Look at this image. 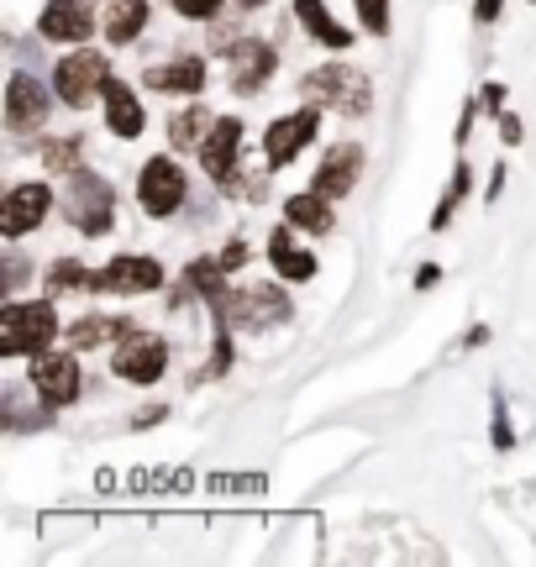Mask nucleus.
I'll list each match as a JSON object with an SVG mask.
<instances>
[{"instance_id": "obj_26", "label": "nucleus", "mask_w": 536, "mask_h": 567, "mask_svg": "<svg viewBox=\"0 0 536 567\" xmlns=\"http://www.w3.org/2000/svg\"><path fill=\"white\" fill-rule=\"evenodd\" d=\"M84 158V137H48L42 142V163L53 168V174H74Z\"/></svg>"}, {"instance_id": "obj_21", "label": "nucleus", "mask_w": 536, "mask_h": 567, "mask_svg": "<svg viewBox=\"0 0 536 567\" xmlns=\"http://www.w3.org/2000/svg\"><path fill=\"white\" fill-rule=\"evenodd\" d=\"M285 221L289 226H300V231H310V237H327L331 231V200L327 195H289L285 200Z\"/></svg>"}, {"instance_id": "obj_9", "label": "nucleus", "mask_w": 536, "mask_h": 567, "mask_svg": "<svg viewBox=\"0 0 536 567\" xmlns=\"http://www.w3.org/2000/svg\"><path fill=\"white\" fill-rule=\"evenodd\" d=\"M32 389L42 405H74L80 400V363L69 352H38L32 358Z\"/></svg>"}, {"instance_id": "obj_18", "label": "nucleus", "mask_w": 536, "mask_h": 567, "mask_svg": "<svg viewBox=\"0 0 536 567\" xmlns=\"http://www.w3.org/2000/svg\"><path fill=\"white\" fill-rule=\"evenodd\" d=\"M105 126H111V132H116V137H143V105H137V95H132V90H126L122 80H111L105 84Z\"/></svg>"}, {"instance_id": "obj_29", "label": "nucleus", "mask_w": 536, "mask_h": 567, "mask_svg": "<svg viewBox=\"0 0 536 567\" xmlns=\"http://www.w3.org/2000/svg\"><path fill=\"white\" fill-rule=\"evenodd\" d=\"M358 17H363L373 38H384L390 32V0H358Z\"/></svg>"}, {"instance_id": "obj_4", "label": "nucleus", "mask_w": 536, "mask_h": 567, "mask_svg": "<svg viewBox=\"0 0 536 567\" xmlns=\"http://www.w3.org/2000/svg\"><path fill=\"white\" fill-rule=\"evenodd\" d=\"M216 321L221 326H285L289 321V295L274 284H243L216 300Z\"/></svg>"}, {"instance_id": "obj_3", "label": "nucleus", "mask_w": 536, "mask_h": 567, "mask_svg": "<svg viewBox=\"0 0 536 567\" xmlns=\"http://www.w3.org/2000/svg\"><path fill=\"white\" fill-rule=\"evenodd\" d=\"M63 210H69V221L80 226L84 237H105V231H111V216H116V189H111L101 174L74 168V174H69V195H63Z\"/></svg>"}, {"instance_id": "obj_19", "label": "nucleus", "mask_w": 536, "mask_h": 567, "mask_svg": "<svg viewBox=\"0 0 536 567\" xmlns=\"http://www.w3.org/2000/svg\"><path fill=\"white\" fill-rule=\"evenodd\" d=\"M206 84V63L200 59H174L147 69V90H164V95H195Z\"/></svg>"}, {"instance_id": "obj_40", "label": "nucleus", "mask_w": 536, "mask_h": 567, "mask_svg": "<svg viewBox=\"0 0 536 567\" xmlns=\"http://www.w3.org/2000/svg\"><path fill=\"white\" fill-rule=\"evenodd\" d=\"M243 6H248V11H252V6H268V0H243Z\"/></svg>"}, {"instance_id": "obj_34", "label": "nucleus", "mask_w": 536, "mask_h": 567, "mask_svg": "<svg viewBox=\"0 0 536 567\" xmlns=\"http://www.w3.org/2000/svg\"><path fill=\"white\" fill-rule=\"evenodd\" d=\"M221 264H227V268H243V264H248V247H243V243H231L227 252H221Z\"/></svg>"}, {"instance_id": "obj_6", "label": "nucleus", "mask_w": 536, "mask_h": 567, "mask_svg": "<svg viewBox=\"0 0 536 567\" xmlns=\"http://www.w3.org/2000/svg\"><path fill=\"white\" fill-rule=\"evenodd\" d=\"M116 379H126V384H158L168 368V342L158 337V331H126L122 342H116Z\"/></svg>"}, {"instance_id": "obj_38", "label": "nucleus", "mask_w": 536, "mask_h": 567, "mask_svg": "<svg viewBox=\"0 0 536 567\" xmlns=\"http://www.w3.org/2000/svg\"><path fill=\"white\" fill-rule=\"evenodd\" d=\"M484 105H489V111H499V105H505V90H499V84H489V90H484Z\"/></svg>"}, {"instance_id": "obj_10", "label": "nucleus", "mask_w": 536, "mask_h": 567, "mask_svg": "<svg viewBox=\"0 0 536 567\" xmlns=\"http://www.w3.org/2000/svg\"><path fill=\"white\" fill-rule=\"evenodd\" d=\"M316 126H321V116H316V105H300L295 116H279V122L264 132V153H268V168H285V163H295V153L306 147L310 137H316Z\"/></svg>"}, {"instance_id": "obj_30", "label": "nucleus", "mask_w": 536, "mask_h": 567, "mask_svg": "<svg viewBox=\"0 0 536 567\" xmlns=\"http://www.w3.org/2000/svg\"><path fill=\"white\" fill-rule=\"evenodd\" d=\"M174 11L189 21H210L216 11H221V0H174Z\"/></svg>"}, {"instance_id": "obj_20", "label": "nucleus", "mask_w": 536, "mask_h": 567, "mask_svg": "<svg viewBox=\"0 0 536 567\" xmlns=\"http://www.w3.org/2000/svg\"><path fill=\"white\" fill-rule=\"evenodd\" d=\"M101 27H105V38L126 48V42L147 27V0H105V6H101Z\"/></svg>"}, {"instance_id": "obj_33", "label": "nucleus", "mask_w": 536, "mask_h": 567, "mask_svg": "<svg viewBox=\"0 0 536 567\" xmlns=\"http://www.w3.org/2000/svg\"><path fill=\"white\" fill-rule=\"evenodd\" d=\"M495 17H499V0H478V6H474V21H478V27H489Z\"/></svg>"}, {"instance_id": "obj_35", "label": "nucleus", "mask_w": 536, "mask_h": 567, "mask_svg": "<svg viewBox=\"0 0 536 567\" xmlns=\"http://www.w3.org/2000/svg\"><path fill=\"white\" fill-rule=\"evenodd\" d=\"M21 274H27V264H21V258H6V289H17Z\"/></svg>"}, {"instance_id": "obj_23", "label": "nucleus", "mask_w": 536, "mask_h": 567, "mask_svg": "<svg viewBox=\"0 0 536 567\" xmlns=\"http://www.w3.org/2000/svg\"><path fill=\"white\" fill-rule=\"evenodd\" d=\"M132 326L137 321H126V316H84V321L69 326V342L90 352V347H101V342H122Z\"/></svg>"}, {"instance_id": "obj_1", "label": "nucleus", "mask_w": 536, "mask_h": 567, "mask_svg": "<svg viewBox=\"0 0 536 567\" xmlns=\"http://www.w3.org/2000/svg\"><path fill=\"white\" fill-rule=\"evenodd\" d=\"M300 95L310 105H331L337 116H369L373 111V84L363 69H352V63H321V69H310L306 84H300Z\"/></svg>"}, {"instance_id": "obj_28", "label": "nucleus", "mask_w": 536, "mask_h": 567, "mask_svg": "<svg viewBox=\"0 0 536 567\" xmlns=\"http://www.w3.org/2000/svg\"><path fill=\"white\" fill-rule=\"evenodd\" d=\"M468 184H474V174H468V163H457V168H453V184H447V195H442V205H436V216H432L436 231H442V226L453 221L457 200H468Z\"/></svg>"}, {"instance_id": "obj_15", "label": "nucleus", "mask_w": 536, "mask_h": 567, "mask_svg": "<svg viewBox=\"0 0 536 567\" xmlns=\"http://www.w3.org/2000/svg\"><path fill=\"white\" fill-rule=\"evenodd\" d=\"M237 142H243V122L237 116H216L210 126V137L200 142V168H206L210 179H231V168H237Z\"/></svg>"}, {"instance_id": "obj_11", "label": "nucleus", "mask_w": 536, "mask_h": 567, "mask_svg": "<svg viewBox=\"0 0 536 567\" xmlns=\"http://www.w3.org/2000/svg\"><path fill=\"white\" fill-rule=\"evenodd\" d=\"M48 210H53V195H48V184H17L11 195H6V210H0V231L17 243L27 237L32 226L48 221Z\"/></svg>"}, {"instance_id": "obj_22", "label": "nucleus", "mask_w": 536, "mask_h": 567, "mask_svg": "<svg viewBox=\"0 0 536 567\" xmlns=\"http://www.w3.org/2000/svg\"><path fill=\"white\" fill-rule=\"evenodd\" d=\"M295 17L306 21V32L321 42V48H348V42H352V32L337 17H331L321 0H295Z\"/></svg>"}, {"instance_id": "obj_32", "label": "nucleus", "mask_w": 536, "mask_h": 567, "mask_svg": "<svg viewBox=\"0 0 536 567\" xmlns=\"http://www.w3.org/2000/svg\"><path fill=\"white\" fill-rule=\"evenodd\" d=\"M489 436H495L499 452H511V446H516V431H511V421H505V410L495 415V431H489Z\"/></svg>"}, {"instance_id": "obj_7", "label": "nucleus", "mask_w": 536, "mask_h": 567, "mask_svg": "<svg viewBox=\"0 0 536 567\" xmlns=\"http://www.w3.org/2000/svg\"><path fill=\"white\" fill-rule=\"evenodd\" d=\"M137 200L153 221H168L179 205L189 200V184H185V168L174 158H147L143 163V179H137Z\"/></svg>"}, {"instance_id": "obj_12", "label": "nucleus", "mask_w": 536, "mask_h": 567, "mask_svg": "<svg viewBox=\"0 0 536 567\" xmlns=\"http://www.w3.org/2000/svg\"><path fill=\"white\" fill-rule=\"evenodd\" d=\"M358 174H363V147H358V142H342V147H331L327 158H321L310 189H316V195H327V200H342V195H352Z\"/></svg>"}, {"instance_id": "obj_2", "label": "nucleus", "mask_w": 536, "mask_h": 567, "mask_svg": "<svg viewBox=\"0 0 536 567\" xmlns=\"http://www.w3.org/2000/svg\"><path fill=\"white\" fill-rule=\"evenodd\" d=\"M59 337V310L48 300H32V305H6L0 310V352L6 358H38L48 352V342Z\"/></svg>"}, {"instance_id": "obj_27", "label": "nucleus", "mask_w": 536, "mask_h": 567, "mask_svg": "<svg viewBox=\"0 0 536 567\" xmlns=\"http://www.w3.org/2000/svg\"><path fill=\"white\" fill-rule=\"evenodd\" d=\"M48 284H53V289H101V274L74 264V258H59V264L48 268Z\"/></svg>"}, {"instance_id": "obj_31", "label": "nucleus", "mask_w": 536, "mask_h": 567, "mask_svg": "<svg viewBox=\"0 0 536 567\" xmlns=\"http://www.w3.org/2000/svg\"><path fill=\"white\" fill-rule=\"evenodd\" d=\"M231 326H221V331H216V352H210V373H227L231 368V337H227Z\"/></svg>"}, {"instance_id": "obj_16", "label": "nucleus", "mask_w": 536, "mask_h": 567, "mask_svg": "<svg viewBox=\"0 0 536 567\" xmlns=\"http://www.w3.org/2000/svg\"><path fill=\"white\" fill-rule=\"evenodd\" d=\"M38 32L42 38H53V42H84L90 32H95V17L84 11L80 0H48Z\"/></svg>"}, {"instance_id": "obj_14", "label": "nucleus", "mask_w": 536, "mask_h": 567, "mask_svg": "<svg viewBox=\"0 0 536 567\" xmlns=\"http://www.w3.org/2000/svg\"><path fill=\"white\" fill-rule=\"evenodd\" d=\"M158 284H164V268L153 264V258H137V252L111 258L101 268V289H116V295H153Z\"/></svg>"}, {"instance_id": "obj_8", "label": "nucleus", "mask_w": 536, "mask_h": 567, "mask_svg": "<svg viewBox=\"0 0 536 567\" xmlns=\"http://www.w3.org/2000/svg\"><path fill=\"white\" fill-rule=\"evenodd\" d=\"M48 111H53V95L42 90V80H32V74H11V80H6V126H11L17 137L38 132V126L48 122Z\"/></svg>"}, {"instance_id": "obj_37", "label": "nucleus", "mask_w": 536, "mask_h": 567, "mask_svg": "<svg viewBox=\"0 0 536 567\" xmlns=\"http://www.w3.org/2000/svg\"><path fill=\"white\" fill-rule=\"evenodd\" d=\"M499 132H505V142H520V122H516V116H499Z\"/></svg>"}, {"instance_id": "obj_39", "label": "nucleus", "mask_w": 536, "mask_h": 567, "mask_svg": "<svg viewBox=\"0 0 536 567\" xmlns=\"http://www.w3.org/2000/svg\"><path fill=\"white\" fill-rule=\"evenodd\" d=\"M153 421H164V405H147L143 415H137V425H153Z\"/></svg>"}, {"instance_id": "obj_24", "label": "nucleus", "mask_w": 536, "mask_h": 567, "mask_svg": "<svg viewBox=\"0 0 536 567\" xmlns=\"http://www.w3.org/2000/svg\"><path fill=\"white\" fill-rule=\"evenodd\" d=\"M210 111L206 105H189V111H179L174 122H168V147H200V142L210 137Z\"/></svg>"}, {"instance_id": "obj_17", "label": "nucleus", "mask_w": 536, "mask_h": 567, "mask_svg": "<svg viewBox=\"0 0 536 567\" xmlns=\"http://www.w3.org/2000/svg\"><path fill=\"white\" fill-rule=\"evenodd\" d=\"M268 258H274V268H279V279H289V284L316 279V258L295 243V231H289V226H279V231L268 237Z\"/></svg>"}, {"instance_id": "obj_25", "label": "nucleus", "mask_w": 536, "mask_h": 567, "mask_svg": "<svg viewBox=\"0 0 536 567\" xmlns=\"http://www.w3.org/2000/svg\"><path fill=\"white\" fill-rule=\"evenodd\" d=\"M227 274H231V268L221 264V258H216V264H210V258H195V264L185 268V284L195 289V295H206V300L216 305L221 295H227Z\"/></svg>"}, {"instance_id": "obj_5", "label": "nucleus", "mask_w": 536, "mask_h": 567, "mask_svg": "<svg viewBox=\"0 0 536 567\" xmlns=\"http://www.w3.org/2000/svg\"><path fill=\"white\" fill-rule=\"evenodd\" d=\"M105 84H111V63H105L101 53H90V48L69 53V59L53 69V90H59V101L74 105V111H84L95 95H105Z\"/></svg>"}, {"instance_id": "obj_13", "label": "nucleus", "mask_w": 536, "mask_h": 567, "mask_svg": "<svg viewBox=\"0 0 536 567\" xmlns=\"http://www.w3.org/2000/svg\"><path fill=\"white\" fill-rule=\"evenodd\" d=\"M274 63H279V53H274L264 38H243L231 48V90H237V95L264 90L268 74H274Z\"/></svg>"}, {"instance_id": "obj_36", "label": "nucleus", "mask_w": 536, "mask_h": 567, "mask_svg": "<svg viewBox=\"0 0 536 567\" xmlns=\"http://www.w3.org/2000/svg\"><path fill=\"white\" fill-rule=\"evenodd\" d=\"M436 279H442V268H436V264H426V268H421V274H415V284H421V289H432Z\"/></svg>"}]
</instances>
